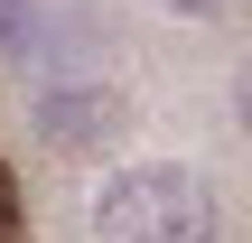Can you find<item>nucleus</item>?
Returning a JSON list of instances; mask_svg holds the SVG:
<instances>
[{
    "label": "nucleus",
    "mask_w": 252,
    "mask_h": 243,
    "mask_svg": "<svg viewBox=\"0 0 252 243\" xmlns=\"http://www.w3.org/2000/svg\"><path fill=\"white\" fill-rule=\"evenodd\" d=\"M94 243H224V215L196 169L140 159L94 187Z\"/></svg>",
    "instance_id": "f257e3e1"
},
{
    "label": "nucleus",
    "mask_w": 252,
    "mask_h": 243,
    "mask_svg": "<svg viewBox=\"0 0 252 243\" xmlns=\"http://www.w3.org/2000/svg\"><path fill=\"white\" fill-rule=\"evenodd\" d=\"M0 56L28 75V94H56V84H84V28L56 9V0H0Z\"/></svg>",
    "instance_id": "f03ea898"
},
{
    "label": "nucleus",
    "mask_w": 252,
    "mask_h": 243,
    "mask_svg": "<svg viewBox=\"0 0 252 243\" xmlns=\"http://www.w3.org/2000/svg\"><path fill=\"white\" fill-rule=\"evenodd\" d=\"M0 243H19V206H9V187H0Z\"/></svg>",
    "instance_id": "7ed1b4c3"
},
{
    "label": "nucleus",
    "mask_w": 252,
    "mask_h": 243,
    "mask_svg": "<svg viewBox=\"0 0 252 243\" xmlns=\"http://www.w3.org/2000/svg\"><path fill=\"white\" fill-rule=\"evenodd\" d=\"M178 9H224V0H178Z\"/></svg>",
    "instance_id": "20e7f679"
}]
</instances>
